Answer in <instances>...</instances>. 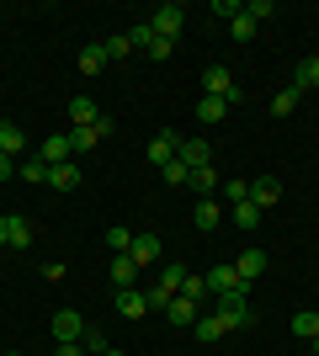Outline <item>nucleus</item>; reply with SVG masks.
<instances>
[{
    "mask_svg": "<svg viewBox=\"0 0 319 356\" xmlns=\"http://www.w3.org/2000/svg\"><path fill=\"white\" fill-rule=\"evenodd\" d=\"M218 319L229 330H250L256 325V314H250V282H240L234 293H218Z\"/></svg>",
    "mask_w": 319,
    "mask_h": 356,
    "instance_id": "obj_1",
    "label": "nucleus"
},
{
    "mask_svg": "<svg viewBox=\"0 0 319 356\" xmlns=\"http://www.w3.org/2000/svg\"><path fill=\"white\" fill-rule=\"evenodd\" d=\"M149 27H154V38H170V43H176L181 27H186V11H181V6H160V11L149 16Z\"/></svg>",
    "mask_w": 319,
    "mask_h": 356,
    "instance_id": "obj_2",
    "label": "nucleus"
},
{
    "mask_svg": "<svg viewBox=\"0 0 319 356\" xmlns=\"http://www.w3.org/2000/svg\"><path fill=\"white\" fill-rule=\"evenodd\" d=\"M80 335H85V319H80L75 309L54 314V341H59V346H80Z\"/></svg>",
    "mask_w": 319,
    "mask_h": 356,
    "instance_id": "obj_3",
    "label": "nucleus"
},
{
    "mask_svg": "<svg viewBox=\"0 0 319 356\" xmlns=\"http://www.w3.org/2000/svg\"><path fill=\"white\" fill-rule=\"evenodd\" d=\"M176 149H181V134L160 128V134L149 138V149H144V154H149V165H170V160H176Z\"/></svg>",
    "mask_w": 319,
    "mask_h": 356,
    "instance_id": "obj_4",
    "label": "nucleus"
},
{
    "mask_svg": "<svg viewBox=\"0 0 319 356\" xmlns=\"http://www.w3.org/2000/svg\"><path fill=\"white\" fill-rule=\"evenodd\" d=\"M176 160H181L186 170H202V165H213V144H202V138H181Z\"/></svg>",
    "mask_w": 319,
    "mask_h": 356,
    "instance_id": "obj_5",
    "label": "nucleus"
},
{
    "mask_svg": "<svg viewBox=\"0 0 319 356\" xmlns=\"http://www.w3.org/2000/svg\"><path fill=\"white\" fill-rule=\"evenodd\" d=\"M38 160H48V165H64L69 154H75V144H69V134H54V138H43V144L32 149Z\"/></svg>",
    "mask_w": 319,
    "mask_h": 356,
    "instance_id": "obj_6",
    "label": "nucleus"
},
{
    "mask_svg": "<svg viewBox=\"0 0 319 356\" xmlns=\"http://www.w3.org/2000/svg\"><path fill=\"white\" fill-rule=\"evenodd\" d=\"M128 255H133L138 271H149L154 261H160V234H133V250H128Z\"/></svg>",
    "mask_w": 319,
    "mask_h": 356,
    "instance_id": "obj_7",
    "label": "nucleus"
},
{
    "mask_svg": "<svg viewBox=\"0 0 319 356\" xmlns=\"http://www.w3.org/2000/svg\"><path fill=\"white\" fill-rule=\"evenodd\" d=\"M106 134H112V118L91 122V128H75V134H69V144H75V154H85V149H96V144H101Z\"/></svg>",
    "mask_w": 319,
    "mask_h": 356,
    "instance_id": "obj_8",
    "label": "nucleus"
},
{
    "mask_svg": "<svg viewBox=\"0 0 319 356\" xmlns=\"http://www.w3.org/2000/svg\"><path fill=\"white\" fill-rule=\"evenodd\" d=\"M229 90H234V74L224 64H208L202 70V96H229Z\"/></svg>",
    "mask_w": 319,
    "mask_h": 356,
    "instance_id": "obj_9",
    "label": "nucleus"
},
{
    "mask_svg": "<svg viewBox=\"0 0 319 356\" xmlns=\"http://www.w3.org/2000/svg\"><path fill=\"white\" fill-rule=\"evenodd\" d=\"M277 197H282V181H277V176H256V181H250V202H256L261 213L272 208Z\"/></svg>",
    "mask_w": 319,
    "mask_h": 356,
    "instance_id": "obj_10",
    "label": "nucleus"
},
{
    "mask_svg": "<svg viewBox=\"0 0 319 356\" xmlns=\"http://www.w3.org/2000/svg\"><path fill=\"white\" fill-rule=\"evenodd\" d=\"M117 314H122V319H144V314H149V293L122 287V293H117Z\"/></svg>",
    "mask_w": 319,
    "mask_h": 356,
    "instance_id": "obj_11",
    "label": "nucleus"
},
{
    "mask_svg": "<svg viewBox=\"0 0 319 356\" xmlns=\"http://www.w3.org/2000/svg\"><path fill=\"white\" fill-rule=\"evenodd\" d=\"M234 271H240V282H256L261 271H266V250H261V245H250V250H240V261H234Z\"/></svg>",
    "mask_w": 319,
    "mask_h": 356,
    "instance_id": "obj_12",
    "label": "nucleus"
},
{
    "mask_svg": "<svg viewBox=\"0 0 319 356\" xmlns=\"http://www.w3.org/2000/svg\"><path fill=\"white\" fill-rule=\"evenodd\" d=\"M197 314H202L197 298H181V293H176V298H170V309H165V319H170V325H197Z\"/></svg>",
    "mask_w": 319,
    "mask_h": 356,
    "instance_id": "obj_13",
    "label": "nucleus"
},
{
    "mask_svg": "<svg viewBox=\"0 0 319 356\" xmlns=\"http://www.w3.org/2000/svg\"><path fill=\"white\" fill-rule=\"evenodd\" d=\"M6 245H11V250H27L32 245V223L22 218V213H6Z\"/></svg>",
    "mask_w": 319,
    "mask_h": 356,
    "instance_id": "obj_14",
    "label": "nucleus"
},
{
    "mask_svg": "<svg viewBox=\"0 0 319 356\" xmlns=\"http://www.w3.org/2000/svg\"><path fill=\"white\" fill-rule=\"evenodd\" d=\"M202 282H208V293L218 298V293H234V287H240V271L234 266H213V271H202Z\"/></svg>",
    "mask_w": 319,
    "mask_h": 356,
    "instance_id": "obj_15",
    "label": "nucleus"
},
{
    "mask_svg": "<svg viewBox=\"0 0 319 356\" xmlns=\"http://www.w3.org/2000/svg\"><path fill=\"white\" fill-rule=\"evenodd\" d=\"M69 122H75V128H91V122H101V106H96L91 96H75V102H69Z\"/></svg>",
    "mask_w": 319,
    "mask_h": 356,
    "instance_id": "obj_16",
    "label": "nucleus"
},
{
    "mask_svg": "<svg viewBox=\"0 0 319 356\" xmlns=\"http://www.w3.org/2000/svg\"><path fill=\"white\" fill-rule=\"evenodd\" d=\"M197 229H218L224 223V208H218V197H197V213H192Z\"/></svg>",
    "mask_w": 319,
    "mask_h": 356,
    "instance_id": "obj_17",
    "label": "nucleus"
},
{
    "mask_svg": "<svg viewBox=\"0 0 319 356\" xmlns=\"http://www.w3.org/2000/svg\"><path fill=\"white\" fill-rule=\"evenodd\" d=\"M224 118H229L224 96H202V102H197V122H202V128H213V122H224Z\"/></svg>",
    "mask_w": 319,
    "mask_h": 356,
    "instance_id": "obj_18",
    "label": "nucleus"
},
{
    "mask_svg": "<svg viewBox=\"0 0 319 356\" xmlns=\"http://www.w3.org/2000/svg\"><path fill=\"white\" fill-rule=\"evenodd\" d=\"M138 282V266H133V255H112V287H133Z\"/></svg>",
    "mask_w": 319,
    "mask_h": 356,
    "instance_id": "obj_19",
    "label": "nucleus"
},
{
    "mask_svg": "<svg viewBox=\"0 0 319 356\" xmlns=\"http://www.w3.org/2000/svg\"><path fill=\"white\" fill-rule=\"evenodd\" d=\"M48 186H59V192L80 186V170H75V160H64V165H48Z\"/></svg>",
    "mask_w": 319,
    "mask_h": 356,
    "instance_id": "obj_20",
    "label": "nucleus"
},
{
    "mask_svg": "<svg viewBox=\"0 0 319 356\" xmlns=\"http://www.w3.org/2000/svg\"><path fill=\"white\" fill-rule=\"evenodd\" d=\"M298 102H304V90H298V86L277 90V96H272V118H293V112H298Z\"/></svg>",
    "mask_w": 319,
    "mask_h": 356,
    "instance_id": "obj_21",
    "label": "nucleus"
},
{
    "mask_svg": "<svg viewBox=\"0 0 319 356\" xmlns=\"http://www.w3.org/2000/svg\"><path fill=\"white\" fill-rule=\"evenodd\" d=\"M22 149H27V134H22V128H16V122H0V154H22Z\"/></svg>",
    "mask_w": 319,
    "mask_h": 356,
    "instance_id": "obj_22",
    "label": "nucleus"
},
{
    "mask_svg": "<svg viewBox=\"0 0 319 356\" xmlns=\"http://www.w3.org/2000/svg\"><path fill=\"white\" fill-rule=\"evenodd\" d=\"M192 330H197V341H224V335H229V325L218 319V314H197V325H192Z\"/></svg>",
    "mask_w": 319,
    "mask_h": 356,
    "instance_id": "obj_23",
    "label": "nucleus"
},
{
    "mask_svg": "<svg viewBox=\"0 0 319 356\" xmlns=\"http://www.w3.org/2000/svg\"><path fill=\"white\" fill-rule=\"evenodd\" d=\"M186 186H197V197H218V186H224V181H218V170H213V165H202V170H192V181H186Z\"/></svg>",
    "mask_w": 319,
    "mask_h": 356,
    "instance_id": "obj_24",
    "label": "nucleus"
},
{
    "mask_svg": "<svg viewBox=\"0 0 319 356\" xmlns=\"http://www.w3.org/2000/svg\"><path fill=\"white\" fill-rule=\"evenodd\" d=\"M75 64H80V74H101V70H106V48H101V43L80 48V59H75Z\"/></svg>",
    "mask_w": 319,
    "mask_h": 356,
    "instance_id": "obj_25",
    "label": "nucleus"
},
{
    "mask_svg": "<svg viewBox=\"0 0 319 356\" xmlns=\"http://www.w3.org/2000/svg\"><path fill=\"white\" fill-rule=\"evenodd\" d=\"M229 32H234L240 43H250V38H256V32H261V22H256V16H250V11H240V16H234V22H229Z\"/></svg>",
    "mask_w": 319,
    "mask_h": 356,
    "instance_id": "obj_26",
    "label": "nucleus"
},
{
    "mask_svg": "<svg viewBox=\"0 0 319 356\" xmlns=\"http://www.w3.org/2000/svg\"><path fill=\"white\" fill-rule=\"evenodd\" d=\"M234 223H240V229H256V223H261V208L250 202V197H245V202H234Z\"/></svg>",
    "mask_w": 319,
    "mask_h": 356,
    "instance_id": "obj_27",
    "label": "nucleus"
},
{
    "mask_svg": "<svg viewBox=\"0 0 319 356\" xmlns=\"http://www.w3.org/2000/svg\"><path fill=\"white\" fill-rule=\"evenodd\" d=\"M106 59H128V54H133V43H128V32H112V38H106Z\"/></svg>",
    "mask_w": 319,
    "mask_h": 356,
    "instance_id": "obj_28",
    "label": "nucleus"
},
{
    "mask_svg": "<svg viewBox=\"0 0 319 356\" xmlns=\"http://www.w3.org/2000/svg\"><path fill=\"white\" fill-rule=\"evenodd\" d=\"M298 90H309V86H319V59H298V80H293Z\"/></svg>",
    "mask_w": 319,
    "mask_h": 356,
    "instance_id": "obj_29",
    "label": "nucleus"
},
{
    "mask_svg": "<svg viewBox=\"0 0 319 356\" xmlns=\"http://www.w3.org/2000/svg\"><path fill=\"white\" fill-rule=\"evenodd\" d=\"M106 245H112V255H128L133 250V229H106Z\"/></svg>",
    "mask_w": 319,
    "mask_h": 356,
    "instance_id": "obj_30",
    "label": "nucleus"
},
{
    "mask_svg": "<svg viewBox=\"0 0 319 356\" xmlns=\"http://www.w3.org/2000/svg\"><path fill=\"white\" fill-rule=\"evenodd\" d=\"M160 176H165L170 186H186V181H192V170H186L181 160H170V165H160Z\"/></svg>",
    "mask_w": 319,
    "mask_h": 356,
    "instance_id": "obj_31",
    "label": "nucleus"
},
{
    "mask_svg": "<svg viewBox=\"0 0 319 356\" xmlns=\"http://www.w3.org/2000/svg\"><path fill=\"white\" fill-rule=\"evenodd\" d=\"M293 330H298L304 341H314L319 335V314H293Z\"/></svg>",
    "mask_w": 319,
    "mask_h": 356,
    "instance_id": "obj_32",
    "label": "nucleus"
},
{
    "mask_svg": "<svg viewBox=\"0 0 319 356\" xmlns=\"http://www.w3.org/2000/svg\"><path fill=\"white\" fill-rule=\"evenodd\" d=\"M22 181H48V160H38V154L22 160Z\"/></svg>",
    "mask_w": 319,
    "mask_h": 356,
    "instance_id": "obj_33",
    "label": "nucleus"
},
{
    "mask_svg": "<svg viewBox=\"0 0 319 356\" xmlns=\"http://www.w3.org/2000/svg\"><path fill=\"white\" fill-rule=\"evenodd\" d=\"M128 43H133V48H144V54H149V43H154V27H149V22H138V27L128 32Z\"/></svg>",
    "mask_w": 319,
    "mask_h": 356,
    "instance_id": "obj_34",
    "label": "nucleus"
},
{
    "mask_svg": "<svg viewBox=\"0 0 319 356\" xmlns=\"http://www.w3.org/2000/svg\"><path fill=\"white\" fill-rule=\"evenodd\" d=\"M181 298H197V303H202V298H208V282H202L197 271H192V277H186V282H181Z\"/></svg>",
    "mask_w": 319,
    "mask_h": 356,
    "instance_id": "obj_35",
    "label": "nucleus"
},
{
    "mask_svg": "<svg viewBox=\"0 0 319 356\" xmlns=\"http://www.w3.org/2000/svg\"><path fill=\"white\" fill-rule=\"evenodd\" d=\"M80 346H85V351H112V346H106V335H101V330H85V335H80Z\"/></svg>",
    "mask_w": 319,
    "mask_h": 356,
    "instance_id": "obj_36",
    "label": "nucleus"
},
{
    "mask_svg": "<svg viewBox=\"0 0 319 356\" xmlns=\"http://www.w3.org/2000/svg\"><path fill=\"white\" fill-rule=\"evenodd\" d=\"M170 54H176V43H170V38H154V43H149V59H170Z\"/></svg>",
    "mask_w": 319,
    "mask_h": 356,
    "instance_id": "obj_37",
    "label": "nucleus"
},
{
    "mask_svg": "<svg viewBox=\"0 0 319 356\" xmlns=\"http://www.w3.org/2000/svg\"><path fill=\"white\" fill-rule=\"evenodd\" d=\"M245 11L256 16V22H266V16H272V11H277V6H272V0H250V6H245Z\"/></svg>",
    "mask_w": 319,
    "mask_h": 356,
    "instance_id": "obj_38",
    "label": "nucleus"
},
{
    "mask_svg": "<svg viewBox=\"0 0 319 356\" xmlns=\"http://www.w3.org/2000/svg\"><path fill=\"white\" fill-rule=\"evenodd\" d=\"M16 176V160H11V154H0V181H11Z\"/></svg>",
    "mask_w": 319,
    "mask_h": 356,
    "instance_id": "obj_39",
    "label": "nucleus"
},
{
    "mask_svg": "<svg viewBox=\"0 0 319 356\" xmlns=\"http://www.w3.org/2000/svg\"><path fill=\"white\" fill-rule=\"evenodd\" d=\"M54 356H80V346H59V351H54Z\"/></svg>",
    "mask_w": 319,
    "mask_h": 356,
    "instance_id": "obj_40",
    "label": "nucleus"
},
{
    "mask_svg": "<svg viewBox=\"0 0 319 356\" xmlns=\"http://www.w3.org/2000/svg\"><path fill=\"white\" fill-rule=\"evenodd\" d=\"M0 245H6V213H0Z\"/></svg>",
    "mask_w": 319,
    "mask_h": 356,
    "instance_id": "obj_41",
    "label": "nucleus"
},
{
    "mask_svg": "<svg viewBox=\"0 0 319 356\" xmlns=\"http://www.w3.org/2000/svg\"><path fill=\"white\" fill-rule=\"evenodd\" d=\"M106 356H128V351H106Z\"/></svg>",
    "mask_w": 319,
    "mask_h": 356,
    "instance_id": "obj_42",
    "label": "nucleus"
},
{
    "mask_svg": "<svg viewBox=\"0 0 319 356\" xmlns=\"http://www.w3.org/2000/svg\"><path fill=\"white\" fill-rule=\"evenodd\" d=\"M314 356H319V335H314Z\"/></svg>",
    "mask_w": 319,
    "mask_h": 356,
    "instance_id": "obj_43",
    "label": "nucleus"
},
{
    "mask_svg": "<svg viewBox=\"0 0 319 356\" xmlns=\"http://www.w3.org/2000/svg\"><path fill=\"white\" fill-rule=\"evenodd\" d=\"M11 356H16V351H11Z\"/></svg>",
    "mask_w": 319,
    "mask_h": 356,
    "instance_id": "obj_44",
    "label": "nucleus"
}]
</instances>
